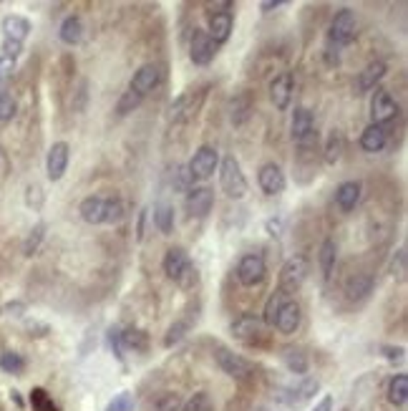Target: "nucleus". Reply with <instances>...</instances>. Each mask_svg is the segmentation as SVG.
<instances>
[{
	"label": "nucleus",
	"instance_id": "1",
	"mask_svg": "<svg viewBox=\"0 0 408 411\" xmlns=\"http://www.w3.org/2000/svg\"><path fill=\"white\" fill-rule=\"evenodd\" d=\"M161 268H164L166 278H172L179 288H192L197 283V268L192 265L189 252L181 245H174V247L166 250Z\"/></svg>",
	"mask_w": 408,
	"mask_h": 411
},
{
	"label": "nucleus",
	"instance_id": "2",
	"mask_svg": "<svg viewBox=\"0 0 408 411\" xmlns=\"http://www.w3.org/2000/svg\"><path fill=\"white\" fill-rule=\"evenodd\" d=\"M220 187L222 192L229 197V200H242L245 195H247V177H245L242 172V164H240V159H237L235 154H227L224 159L220 161Z\"/></svg>",
	"mask_w": 408,
	"mask_h": 411
},
{
	"label": "nucleus",
	"instance_id": "3",
	"mask_svg": "<svg viewBox=\"0 0 408 411\" xmlns=\"http://www.w3.org/2000/svg\"><path fill=\"white\" fill-rule=\"evenodd\" d=\"M308 272H310V265H308L305 255L287 258L283 265V270H280V278H277V293H283L285 298L298 293L300 288H303V283L308 280Z\"/></svg>",
	"mask_w": 408,
	"mask_h": 411
},
{
	"label": "nucleus",
	"instance_id": "4",
	"mask_svg": "<svg viewBox=\"0 0 408 411\" xmlns=\"http://www.w3.org/2000/svg\"><path fill=\"white\" fill-rule=\"evenodd\" d=\"M355 35H358V30H355V13L351 10V8H340V10H335V15H332L330 21V30H328V49H346V46H351V43L355 41Z\"/></svg>",
	"mask_w": 408,
	"mask_h": 411
},
{
	"label": "nucleus",
	"instance_id": "5",
	"mask_svg": "<svg viewBox=\"0 0 408 411\" xmlns=\"http://www.w3.org/2000/svg\"><path fill=\"white\" fill-rule=\"evenodd\" d=\"M215 361L229 378H237V381L249 378L252 376V371H255V366H252L245 356L235 353V351H229L227 346H220V343L215 346Z\"/></svg>",
	"mask_w": 408,
	"mask_h": 411
},
{
	"label": "nucleus",
	"instance_id": "6",
	"mask_svg": "<svg viewBox=\"0 0 408 411\" xmlns=\"http://www.w3.org/2000/svg\"><path fill=\"white\" fill-rule=\"evenodd\" d=\"M217 167H220V152H217L215 147H207V144L197 149V152H194V157L189 159V164H187L192 182L209 180V177L217 172Z\"/></svg>",
	"mask_w": 408,
	"mask_h": 411
},
{
	"label": "nucleus",
	"instance_id": "7",
	"mask_svg": "<svg viewBox=\"0 0 408 411\" xmlns=\"http://www.w3.org/2000/svg\"><path fill=\"white\" fill-rule=\"evenodd\" d=\"M265 278H267V263H265L263 255L249 252V255L240 258V263H237V280H240V286L255 288Z\"/></svg>",
	"mask_w": 408,
	"mask_h": 411
},
{
	"label": "nucleus",
	"instance_id": "8",
	"mask_svg": "<svg viewBox=\"0 0 408 411\" xmlns=\"http://www.w3.org/2000/svg\"><path fill=\"white\" fill-rule=\"evenodd\" d=\"M396 114H398V104H396V98L391 96V91L386 89H378L373 91V96H371V124H378V126H386L388 121H393Z\"/></svg>",
	"mask_w": 408,
	"mask_h": 411
},
{
	"label": "nucleus",
	"instance_id": "9",
	"mask_svg": "<svg viewBox=\"0 0 408 411\" xmlns=\"http://www.w3.org/2000/svg\"><path fill=\"white\" fill-rule=\"evenodd\" d=\"M217 51H220V46L209 38L207 30L194 28L192 43H189V58H192L194 66H209V63L215 61Z\"/></svg>",
	"mask_w": 408,
	"mask_h": 411
},
{
	"label": "nucleus",
	"instance_id": "10",
	"mask_svg": "<svg viewBox=\"0 0 408 411\" xmlns=\"http://www.w3.org/2000/svg\"><path fill=\"white\" fill-rule=\"evenodd\" d=\"M164 81V69H161L159 63H144L141 69L136 71L129 81V89L136 91L139 96H146L149 91H154L157 86H161Z\"/></svg>",
	"mask_w": 408,
	"mask_h": 411
},
{
	"label": "nucleus",
	"instance_id": "11",
	"mask_svg": "<svg viewBox=\"0 0 408 411\" xmlns=\"http://www.w3.org/2000/svg\"><path fill=\"white\" fill-rule=\"evenodd\" d=\"M318 391H320V381H318V378L300 376V381L295 383V386H290V389L283 394V401L290 406V409H300V406H305L308 401H312Z\"/></svg>",
	"mask_w": 408,
	"mask_h": 411
},
{
	"label": "nucleus",
	"instance_id": "12",
	"mask_svg": "<svg viewBox=\"0 0 408 411\" xmlns=\"http://www.w3.org/2000/svg\"><path fill=\"white\" fill-rule=\"evenodd\" d=\"M229 331H232V335H235V341L245 343V346H252V343H257L260 341V335H263V321L252 313H242L232 321Z\"/></svg>",
	"mask_w": 408,
	"mask_h": 411
},
{
	"label": "nucleus",
	"instance_id": "13",
	"mask_svg": "<svg viewBox=\"0 0 408 411\" xmlns=\"http://www.w3.org/2000/svg\"><path fill=\"white\" fill-rule=\"evenodd\" d=\"M257 184H260V189H263L267 197H275V195H280V192H285L287 180H285V172L277 167L275 161H267V164H263L260 172H257Z\"/></svg>",
	"mask_w": 408,
	"mask_h": 411
},
{
	"label": "nucleus",
	"instance_id": "14",
	"mask_svg": "<svg viewBox=\"0 0 408 411\" xmlns=\"http://www.w3.org/2000/svg\"><path fill=\"white\" fill-rule=\"evenodd\" d=\"M69 159H71V147L66 141H55L53 147L48 149V157H46V175H48L51 182H58L66 175Z\"/></svg>",
	"mask_w": 408,
	"mask_h": 411
},
{
	"label": "nucleus",
	"instance_id": "15",
	"mask_svg": "<svg viewBox=\"0 0 408 411\" xmlns=\"http://www.w3.org/2000/svg\"><path fill=\"white\" fill-rule=\"evenodd\" d=\"M292 91H295V81H292L290 71H285V73H280L270 81V101L275 104L277 112H285L290 106Z\"/></svg>",
	"mask_w": 408,
	"mask_h": 411
},
{
	"label": "nucleus",
	"instance_id": "16",
	"mask_svg": "<svg viewBox=\"0 0 408 411\" xmlns=\"http://www.w3.org/2000/svg\"><path fill=\"white\" fill-rule=\"evenodd\" d=\"M184 204H187V212L192 217H204V215H209V209L215 204V192L209 187H204V184H199V187L194 184L187 192Z\"/></svg>",
	"mask_w": 408,
	"mask_h": 411
},
{
	"label": "nucleus",
	"instance_id": "17",
	"mask_svg": "<svg viewBox=\"0 0 408 411\" xmlns=\"http://www.w3.org/2000/svg\"><path fill=\"white\" fill-rule=\"evenodd\" d=\"M300 321H303V311H300V306L295 300L287 298L283 306H280V311H277L275 328L283 335H292L300 328Z\"/></svg>",
	"mask_w": 408,
	"mask_h": 411
},
{
	"label": "nucleus",
	"instance_id": "18",
	"mask_svg": "<svg viewBox=\"0 0 408 411\" xmlns=\"http://www.w3.org/2000/svg\"><path fill=\"white\" fill-rule=\"evenodd\" d=\"M232 26H235V15H232V10H215V13L209 15L207 33L217 46H222V43L229 41V35H232Z\"/></svg>",
	"mask_w": 408,
	"mask_h": 411
},
{
	"label": "nucleus",
	"instance_id": "19",
	"mask_svg": "<svg viewBox=\"0 0 408 411\" xmlns=\"http://www.w3.org/2000/svg\"><path fill=\"white\" fill-rule=\"evenodd\" d=\"M386 73H388L386 63H383V61H371L366 69L358 73V78H355V91H358V94H368V91L378 89V84H381L383 78H386Z\"/></svg>",
	"mask_w": 408,
	"mask_h": 411
},
{
	"label": "nucleus",
	"instance_id": "20",
	"mask_svg": "<svg viewBox=\"0 0 408 411\" xmlns=\"http://www.w3.org/2000/svg\"><path fill=\"white\" fill-rule=\"evenodd\" d=\"M290 129H292V139L295 144L305 141L308 137L315 134V116L308 106H298L295 112H292V121H290Z\"/></svg>",
	"mask_w": 408,
	"mask_h": 411
},
{
	"label": "nucleus",
	"instance_id": "21",
	"mask_svg": "<svg viewBox=\"0 0 408 411\" xmlns=\"http://www.w3.org/2000/svg\"><path fill=\"white\" fill-rule=\"evenodd\" d=\"M360 192H363V184L358 180H348L340 182L335 187V204H338L343 212H351L355 209V204L360 202Z\"/></svg>",
	"mask_w": 408,
	"mask_h": 411
},
{
	"label": "nucleus",
	"instance_id": "22",
	"mask_svg": "<svg viewBox=\"0 0 408 411\" xmlns=\"http://www.w3.org/2000/svg\"><path fill=\"white\" fill-rule=\"evenodd\" d=\"M388 144V129L378 124H368L360 134V149L368 154L383 152V147Z\"/></svg>",
	"mask_w": 408,
	"mask_h": 411
},
{
	"label": "nucleus",
	"instance_id": "23",
	"mask_svg": "<svg viewBox=\"0 0 408 411\" xmlns=\"http://www.w3.org/2000/svg\"><path fill=\"white\" fill-rule=\"evenodd\" d=\"M81 220L89 225H104V212H106V197L91 195L78 204Z\"/></svg>",
	"mask_w": 408,
	"mask_h": 411
},
{
	"label": "nucleus",
	"instance_id": "24",
	"mask_svg": "<svg viewBox=\"0 0 408 411\" xmlns=\"http://www.w3.org/2000/svg\"><path fill=\"white\" fill-rule=\"evenodd\" d=\"M30 33V21L23 15H6L3 18V38L15 43H23Z\"/></svg>",
	"mask_w": 408,
	"mask_h": 411
},
{
	"label": "nucleus",
	"instance_id": "25",
	"mask_svg": "<svg viewBox=\"0 0 408 411\" xmlns=\"http://www.w3.org/2000/svg\"><path fill=\"white\" fill-rule=\"evenodd\" d=\"M255 112V101L249 94H237L232 101H229V119H232V124L235 126H242L249 116Z\"/></svg>",
	"mask_w": 408,
	"mask_h": 411
},
{
	"label": "nucleus",
	"instance_id": "26",
	"mask_svg": "<svg viewBox=\"0 0 408 411\" xmlns=\"http://www.w3.org/2000/svg\"><path fill=\"white\" fill-rule=\"evenodd\" d=\"M335 260H338V245H335L332 237H326V240L320 243V252H318V263H320V272H323V280L332 278Z\"/></svg>",
	"mask_w": 408,
	"mask_h": 411
},
{
	"label": "nucleus",
	"instance_id": "27",
	"mask_svg": "<svg viewBox=\"0 0 408 411\" xmlns=\"http://www.w3.org/2000/svg\"><path fill=\"white\" fill-rule=\"evenodd\" d=\"M58 38H61L66 46H76V43H81V38H83L81 15H76V13L66 15L61 23V28H58Z\"/></svg>",
	"mask_w": 408,
	"mask_h": 411
},
{
	"label": "nucleus",
	"instance_id": "28",
	"mask_svg": "<svg viewBox=\"0 0 408 411\" xmlns=\"http://www.w3.org/2000/svg\"><path fill=\"white\" fill-rule=\"evenodd\" d=\"M386 396H388V404L396 406V409L406 406V401H408V376L406 374H396V376H391Z\"/></svg>",
	"mask_w": 408,
	"mask_h": 411
},
{
	"label": "nucleus",
	"instance_id": "29",
	"mask_svg": "<svg viewBox=\"0 0 408 411\" xmlns=\"http://www.w3.org/2000/svg\"><path fill=\"white\" fill-rule=\"evenodd\" d=\"M343 152H346V137H343L340 129H330V134H328V139H326V147H323V159H326V164H338Z\"/></svg>",
	"mask_w": 408,
	"mask_h": 411
},
{
	"label": "nucleus",
	"instance_id": "30",
	"mask_svg": "<svg viewBox=\"0 0 408 411\" xmlns=\"http://www.w3.org/2000/svg\"><path fill=\"white\" fill-rule=\"evenodd\" d=\"M121 343H124V349H132L134 353H146L149 351V333H144L136 326H126L121 328Z\"/></svg>",
	"mask_w": 408,
	"mask_h": 411
},
{
	"label": "nucleus",
	"instance_id": "31",
	"mask_svg": "<svg viewBox=\"0 0 408 411\" xmlns=\"http://www.w3.org/2000/svg\"><path fill=\"white\" fill-rule=\"evenodd\" d=\"M154 225L161 235H172L174 232V204L169 200H159L154 204Z\"/></svg>",
	"mask_w": 408,
	"mask_h": 411
},
{
	"label": "nucleus",
	"instance_id": "32",
	"mask_svg": "<svg viewBox=\"0 0 408 411\" xmlns=\"http://www.w3.org/2000/svg\"><path fill=\"white\" fill-rule=\"evenodd\" d=\"M283 361L295 376H305L308 369H310V358H308V353L303 349H285Z\"/></svg>",
	"mask_w": 408,
	"mask_h": 411
},
{
	"label": "nucleus",
	"instance_id": "33",
	"mask_svg": "<svg viewBox=\"0 0 408 411\" xmlns=\"http://www.w3.org/2000/svg\"><path fill=\"white\" fill-rule=\"evenodd\" d=\"M371 293H373V278H371V275L360 272V275L348 280V295H351L353 300H363Z\"/></svg>",
	"mask_w": 408,
	"mask_h": 411
},
{
	"label": "nucleus",
	"instance_id": "34",
	"mask_svg": "<svg viewBox=\"0 0 408 411\" xmlns=\"http://www.w3.org/2000/svg\"><path fill=\"white\" fill-rule=\"evenodd\" d=\"M181 404H184V399L177 394V391H164L159 396L152 401V409L154 411H181Z\"/></svg>",
	"mask_w": 408,
	"mask_h": 411
},
{
	"label": "nucleus",
	"instance_id": "35",
	"mask_svg": "<svg viewBox=\"0 0 408 411\" xmlns=\"http://www.w3.org/2000/svg\"><path fill=\"white\" fill-rule=\"evenodd\" d=\"M194 106H192V94H181V96L174 98V104L169 106V119L172 121H181V119L192 116Z\"/></svg>",
	"mask_w": 408,
	"mask_h": 411
},
{
	"label": "nucleus",
	"instance_id": "36",
	"mask_svg": "<svg viewBox=\"0 0 408 411\" xmlns=\"http://www.w3.org/2000/svg\"><path fill=\"white\" fill-rule=\"evenodd\" d=\"M141 101H144V96H139L136 91H132V89L124 91L116 101V114L118 116H129V114L136 112L139 106H141Z\"/></svg>",
	"mask_w": 408,
	"mask_h": 411
},
{
	"label": "nucleus",
	"instance_id": "37",
	"mask_svg": "<svg viewBox=\"0 0 408 411\" xmlns=\"http://www.w3.org/2000/svg\"><path fill=\"white\" fill-rule=\"evenodd\" d=\"M192 328V321H187V318H179V321H174L172 326H169V331H166L164 335V346L166 349H172V346H177V343L187 335V331Z\"/></svg>",
	"mask_w": 408,
	"mask_h": 411
},
{
	"label": "nucleus",
	"instance_id": "38",
	"mask_svg": "<svg viewBox=\"0 0 408 411\" xmlns=\"http://www.w3.org/2000/svg\"><path fill=\"white\" fill-rule=\"evenodd\" d=\"M181 411H215V404H212V399H209L207 391H197L192 396L181 404Z\"/></svg>",
	"mask_w": 408,
	"mask_h": 411
},
{
	"label": "nucleus",
	"instance_id": "39",
	"mask_svg": "<svg viewBox=\"0 0 408 411\" xmlns=\"http://www.w3.org/2000/svg\"><path fill=\"white\" fill-rule=\"evenodd\" d=\"M43 237H46V222L33 225V230L28 232L26 245H23V252H26L28 258H30V255H35V252H38V247H41V243H43Z\"/></svg>",
	"mask_w": 408,
	"mask_h": 411
},
{
	"label": "nucleus",
	"instance_id": "40",
	"mask_svg": "<svg viewBox=\"0 0 408 411\" xmlns=\"http://www.w3.org/2000/svg\"><path fill=\"white\" fill-rule=\"evenodd\" d=\"M126 207L118 197H106V212H104V225H116L121 222Z\"/></svg>",
	"mask_w": 408,
	"mask_h": 411
},
{
	"label": "nucleus",
	"instance_id": "41",
	"mask_svg": "<svg viewBox=\"0 0 408 411\" xmlns=\"http://www.w3.org/2000/svg\"><path fill=\"white\" fill-rule=\"evenodd\" d=\"M194 187L192 177H189V169L184 164H177L172 172V189L174 192H189Z\"/></svg>",
	"mask_w": 408,
	"mask_h": 411
},
{
	"label": "nucleus",
	"instance_id": "42",
	"mask_svg": "<svg viewBox=\"0 0 408 411\" xmlns=\"http://www.w3.org/2000/svg\"><path fill=\"white\" fill-rule=\"evenodd\" d=\"M0 369L6 371V374H21L26 369V358L21 353H15V351H6V353L0 356Z\"/></svg>",
	"mask_w": 408,
	"mask_h": 411
},
{
	"label": "nucleus",
	"instance_id": "43",
	"mask_svg": "<svg viewBox=\"0 0 408 411\" xmlns=\"http://www.w3.org/2000/svg\"><path fill=\"white\" fill-rule=\"evenodd\" d=\"M285 295L283 293H272L270 298H267V303H265V313H263V323H267V326H275V318H277V311H280V306L285 303Z\"/></svg>",
	"mask_w": 408,
	"mask_h": 411
},
{
	"label": "nucleus",
	"instance_id": "44",
	"mask_svg": "<svg viewBox=\"0 0 408 411\" xmlns=\"http://www.w3.org/2000/svg\"><path fill=\"white\" fill-rule=\"evenodd\" d=\"M18 112V101H15L13 94L8 91H0V121H10Z\"/></svg>",
	"mask_w": 408,
	"mask_h": 411
},
{
	"label": "nucleus",
	"instance_id": "45",
	"mask_svg": "<svg viewBox=\"0 0 408 411\" xmlns=\"http://www.w3.org/2000/svg\"><path fill=\"white\" fill-rule=\"evenodd\" d=\"M106 343H109L111 353L116 356L118 361H124V343H121V328L118 326H111L106 331Z\"/></svg>",
	"mask_w": 408,
	"mask_h": 411
},
{
	"label": "nucleus",
	"instance_id": "46",
	"mask_svg": "<svg viewBox=\"0 0 408 411\" xmlns=\"http://www.w3.org/2000/svg\"><path fill=\"white\" fill-rule=\"evenodd\" d=\"M30 404H33V411H58L53 404V399H51L43 389L30 391Z\"/></svg>",
	"mask_w": 408,
	"mask_h": 411
},
{
	"label": "nucleus",
	"instance_id": "47",
	"mask_svg": "<svg viewBox=\"0 0 408 411\" xmlns=\"http://www.w3.org/2000/svg\"><path fill=\"white\" fill-rule=\"evenodd\" d=\"M136 401H134L132 391H121L118 396L111 399V404L106 406V411H134Z\"/></svg>",
	"mask_w": 408,
	"mask_h": 411
},
{
	"label": "nucleus",
	"instance_id": "48",
	"mask_svg": "<svg viewBox=\"0 0 408 411\" xmlns=\"http://www.w3.org/2000/svg\"><path fill=\"white\" fill-rule=\"evenodd\" d=\"M378 351L386 356L388 361H393V363H401L403 358H406V349H403V346H388V343H381Z\"/></svg>",
	"mask_w": 408,
	"mask_h": 411
},
{
	"label": "nucleus",
	"instance_id": "49",
	"mask_svg": "<svg viewBox=\"0 0 408 411\" xmlns=\"http://www.w3.org/2000/svg\"><path fill=\"white\" fill-rule=\"evenodd\" d=\"M0 51H3V56H0V58H6V61L15 63V58L21 56L23 43H15V41H8V38H3V46H0Z\"/></svg>",
	"mask_w": 408,
	"mask_h": 411
},
{
	"label": "nucleus",
	"instance_id": "50",
	"mask_svg": "<svg viewBox=\"0 0 408 411\" xmlns=\"http://www.w3.org/2000/svg\"><path fill=\"white\" fill-rule=\"evenodd\" d=\"M391 272L398 275V278L406 275V247H398V250H396L393 260H391Z\"/></svg>",
	"mask_w": 408,
	"mask_h": 411
},
{
	"label": "nucleus",
	"instance_id": "51",
	"mask_svg": "<svg viewBox=\"0 0 408 411\" xmlns=\"http://www.w3.org/2000/svg\"><path fill=\"white\" fill-rule=\"evenodd\" d=\"M26 204L33 209H41L43 204V189L38 187V184H30V187L26 189Z\"/></svg>",
	"mask_w": 408,
	"mask_h": 411
},
{
	"label": "nucleus",
	"instance_id": "52",
	"mask_svg": "<svg viewBox=\"0 0 408 411\" xmlns=\"http://www.w3.org/2000/svg\"><path fill=\"white\" fill-rule=\"evenodd\" d=\"M26 331H28V335H30V338H43V335L51 333V326H48V323H41V321H28Z\"/></svg>",
	"mask_w": 408,
	"mask_h": 411
},
{
	"label": "nucleus",
	"instance_id": "53",
	"mask_svg": "<svg viewBox=\"0 0 408 411\" xmlns=\"http://www.w3.org/2000/svg\"><path fill=\"white\" fill-rule=\"evenodd\" d=\"M146 215H149V209H139V217H136V240L141 243L144 240V225H146Z\"/></svg>",
	"mask_w": 408,
	"mask_h": 411
},
{
	"label": "nucleus",
	"instance_id": "54",
	"mask_svg": "<svg viewBox=\"0 0 408 411\" xmlns=\"http://www.w3.org/2000/svg\"><path fill=\"white\" fill-rule=\"evenodd\" d=\"M6 313L8 315H23V313H26V303H21V300H13V303H8Z\"/></svg>",
	"mask_w": 408,
	"mask_h": 411
},
{
	"label": "nucleus",
	"instance_id": "55",
	"mask_svg": "<svg viewBox=\"0 0 408 411\" xmlns=\"http://www.w3.org/2000/svg\"><path fill=\"white\" fill-rule=\"evenodd\" d=\"M310 411H332V396H330V394H326V396L320 399L318 404L312 406Z\"/></svg>",
	"mask_w": 408,
	"mask_h": 411
},
{
	"label": "nucleus",
	"instance_id": "56",
	"mask_svg": "<svg viewBox=\"0 0 408 411\" xmlns=\"http://www.w3.org/2000/svg\"><path fill=\"white\" fill-rule=\"evenodd\" d=\"M267 232H270L272 237H277L280 235V232H283V220H280V217H272V220H267Z\"/></svg>",
	"mask_w": 408,
	"mask_h": 411
},
{
	"label": "nucleus",
	"instance_id": "57",
	"mask_svg": "<svg viewBox=\"0 0 408 411\" xmlns=\"http://www.w3.org/2000/svg\"><path fill=\"white\" fill-rule=\"evenodd\" d=\"M280 6H283V0H265L260 8H263V13H270V10H275V8H280Z\"/></svg>",
	"mask_w": 408,
	"mask_h": 411
}]
</instances>
